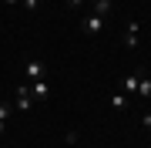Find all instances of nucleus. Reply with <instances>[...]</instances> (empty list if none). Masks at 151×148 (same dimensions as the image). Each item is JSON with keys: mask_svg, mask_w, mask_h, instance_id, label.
<instances>
[{"mask_svg": "<svg viewBox=\"0 0 151 148\" xmlns=\"http://www.w3.org/2000/svg\"><path fill=\"white\" fill-rule=\"evenodd\" d=\"M81 30L87 34V37H97V34L104 30V17H97V14H87V17H81Z\"/></svg>", "mask_w": 151, "mask_h": 148, "instance_id": "obj_1", "label": "nucleus"}, {"mask_svg": "<svg viewBox=\"0 0 151 148\" xmlns=\"http://www.w3.org/2000/svg\"><path fill=\"white\" fill-rule=\"evenodd\" d=\"M30 108H34V94H30V88H27V84H20V88H17L14 111H30Z\"/></svg>", "mask_w": 151, "mask_h": 148, "instance_id": "obj_2", "label": "nucleus"}, {"mask_svg": "<svg viewBox=\"0 0 151 148\" xmlns=\"http://www.w3.org/2000/svg\"><path fill=\"white\" fill-rule=\"evenodd\" d=\"M44 77H47V64L37 61V57H30L27 61V81H44Z\"/></svg>", "mask_w": 151, "mask_h": 148, "instance_id": "obj_3", "label": "nucleus"}, {"mask_svg": "<svg viewBox=\"0 0 151 148\" xmlns=\"http://www.w3.org/2000/svg\"><path fill=\"white\" fill-rule=\"evenodd\" d=\"M138 34H141V24H138V20H131V24H128V30H124V47H138Z\"/></svg>", "mask_w": 151, "mask_h": 148, "instance_id": "obj_4", "label": "nucleus"}, {"mask_svg": "<svg viewBox=\"0 0 151 148\" xmlns=\"http://www.w3.org/2000/svg\"><path fill=\"white\" fill-rule=\"evenodd\" d=\"M30 94H34V101H37V98H47V94H50L47 77H44V81H30Z\"/></svg>", "mask_w": 151, "mask_h": 148, "instance_id": "obj_5", "label": "nucleus"}, {"mask_svg": "<svg viewBox=\"0 0 151 148\" xmlns=\"http://www.w3.org/2000/svg\"><path fill=\"white\" fill-rule=\"evenodd\" d=\"M138 77H141V71H138V74H128V77L121 81V91L128 94V98H131V94H138Z\"/></svg>", "mask_w": 151, "mask_h": 148, "instance_id": "obj_6", "label": "nucleus"}, {"mask_svg": "<svg viewBox=\"0 0 151 148\" xmlns=\"http://www.w3.org/2000/svg\"><path fill=\"white\" fill-rule=\"evenodd\" d=\"M138 98H151V77L141 71V77H138Z\"/></svg>", "mask_w": 151, "mask_h": 148, "instance_id": "obj_7", "label": "nucleus"}, {"mask_svg": "<svg viewBox=\"0 0 151 148\" xmlns=\"http://www.w3.org/2000/svg\"><path fill=\"white\" fill-rule=\"evenodd\" d=\"M91 4H94V14H97V17H108V14L114 10L111 0H91Z\"/></svg>", "mask_w": 151, "mask_h": 148, "instance_id": "obj_8", "label": "nucleus"}, {"mask_svg": "<svg viewBox=\"0 0 151 148\" xmlns=\"http://www.w3.org/2000/svg\"><path fill=\"white\" fill-rule=\"evenodd\" d=\"M128 101H131V98H128V94H124V91L111 94V108H118V111H121V108H128Z\"/></svg>", "mask_w": 151, "mask_h": 148, "instance_id": "obj_9", "label": "nucleus"}, {"mask_svg": "<svg viewBox=\"0 0 151 148\" xmlns=\"http://www.w3.org/2000/svg\"><path fill=\"white\" fill-rule=\"evenodd\" d=\"M14 115V101H0V121H7Z\"/></svg>", "mask_w": 151, "mask_h": 148, "instance_id": "obj_10", "label": "nucleus"}, {"mask_svg": "<svg viewBox=\"0 0 151 148\" xmlns=\"http://www.w3.org/2000/svg\"><path fill=\"white\" fill-rule=\"evenodd\" d=\"M20 4L27 7V10H37V7H40V0H20Z\"/></svg>", "mask_w": 151, "mask_h": 148, "instance_id": "obj_11", "label": "nucleus"}, {"mask_svg": "<svg viewBox=\"0 0 151 148\" xmlns=\"http://www.w3.org/2000/svg\"><path fill=\"white\" fill-rule=\"evenodd\" d=\"M81 4H84V0H67V7H70V10H77Z\"/></svg>", "mask_w": 151, "mask_h": 148, "instance_id": "obj_12", "label": "nucleus"}, {"mask_svg": "<svg viewBox=\"0 0 151 148\" xmlns=\"http://www.w3.org/2000/svg\"><path fill=\"white\" fill-rule=\"evenodd\" d=\"M4 131H7V121H0V135H4Z\"/></svg>", "mask_w": 151, "mask_h": 148, "instance_id": "obj_13", "label": "nucleus"}, {"mask_svg": "<svg viewBox=\"0 0 151 148\" xmlns=\"http://www.w3.org/2000/svg\"><path fill=\"white\" fill-rule=\"evenodd\" d=\"M4 4H20V0H4Z\"/></svg>", "mask_w": 151, "mask_h": 148, "instance_id": "obj_14", "label": "nucleus"}, {"mask_svg": "<svg viewBox=\"0 0 151 148\" xmlns=\"http://www.w3.org/2000/svg\"><path fill=\"white\" fill-rule=\"evenodd\" d=\"M40 4H44V0H40Z\"/></svg>", "mask_w": 151, "mask_h": 148, "instance_id": "obj_15", "label": "nucleus"}, {"mask_svg": "<svg viewBox=\"0 0 151 148\" xmlns=\"http://www.w3.org/2000/svg\"><path fill=\"white\" fill-rule=\"evenodd\" d=\"M148 131H151V128H148Z\"/></svg>", "mask_w": 151, "mask_h": 148, "instance_id": "obj_16", "label": "nucleus"}]
</instances>
